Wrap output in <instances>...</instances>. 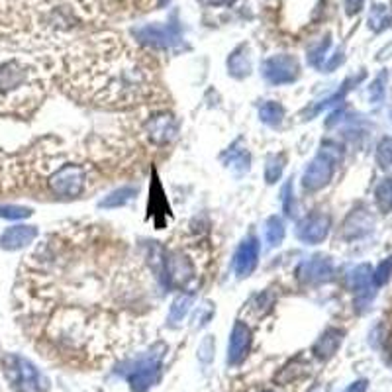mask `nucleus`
<instances>
[{
  "mask_svg": "<svg viewBox=\"0 0 392 392\" xmlns=\"http://www.w3.org/2000/svg\"><path fill=\"white\" fill-rule=\"evenodd\" d=\"M192 301H194L192 294H179V296L173 301V304H171V310H169V322H171V324H179V322L189 314V310H191Z\"/></svg>",
  "mask_w": 392,
  "mask_h": 392,
  "instance_id": "obj_21",
  "label": "nucleus"
},
{
  "mask_svg": "<svg viewBox=\"0 0 392 392\" xmlns=\"http://www.w3.org/2000/svg\"><path fill=\"white\" fill-rule=\"evenodd\" d=\"M331 274H334V263H331V259L324 255L312 257L296 269V277L306 284L326 283L331 279Z\"/></svg>",
  "mask_w": 392,
  "mask_h": 392,
  "instance_id": "obj_9",
  "label": "nucleus"
},
{
  "mask_svg": "<svg viewBox=\"0 0 392 392\" xmlns=\"http://www.w3.org/2000/svg\"><path fill=\"white\" fill-rule=\"evenodd\" d=\"M386 79H388V75L383 71V73L374 79L373 84H371V89H369V96H371V101L373 102L384 101V92H386Z\"/></svg>",
  "mask_w": 392,
  "mask_h": 392,
  "instance_id": "obj_27",
  "label": "nucleus"
},
{
  "mask_svg": "<svg viewBox=\"0 0 392 392\" xmlns=\"http://www.w3.org/2000/svg\"><path fill=\"white\" fill-rule=\"evenodd\" d=\"M377 163L383 171H392V137H383L377 147Z\"/></svg>",
  "mask_w": 392,
  "mask_h": 392,
  "instance_id": "obj_25",
  "label": "nucleus"
},
{
  "mask_svg": "<svg viewBox=\"0 0 392 392\" xmlns=\"http://www.w3.org/2000/svg\"><path fill=\"white\" fill-rule=\"evenodd\" d=\"M159 371H161V363L159 357H149L146 361H139L134 365L132 373L128 374L129 386L132 392H147L159 379Z\"/></svg>",
  "mask_w": 392,
  "mask_h": 392,
  "instance_id": "obj_7",
  "label": "nucleus"
},
{
  "mask_svg": "<svg viewBox=\"0 0 392 392\" xmlns=\"http://www.w3.org/2000/svg\"><path fill=\"white\" fill-rule=\"evenodd\" d=\"M349 284L355 292V306L357 310L363 312L371 304L374 296V286L373 284V271L369 265H359L351 273H349Z\"/></svg>",
  "mask_w": 392,
  "mask_h": 392,
  "instance_id": "obj_6",
  "label": "nucleus"
},
{
  "mask_svg": "<svg viewBox=\"0 0 392 392\" xmlns=\"http://www.w3.org/2000/svg\"><path fill=\"white\" fill-rule=\"evenodd\" d=\"M331 220L326 214H310L296 226V236L304 244H322L329 234Z\"/></svg>",
  "mask_w": 392,
  "mask_h": 392,
  "instance_id": "obj_8",
  "label": "nucleus"
},
{
  "mask_svg": "<svg viewBox=\"0 0 392 392\" xmlns=\"http://www.w3.org/2000/svg\"><path fill=\"white\" fill-rule=\"evenodd\" d=\"M284 163H286V157L283 153L269 157L267 163H265V181L269 184L277 183L281 179V175H283Z\"/></svg>",
  "mask_w": 392,
  "mask_h": 392,
  "instance_id": "obj_23",
  "label": "nucleus"
},
{
  "mask_svg": "<svg viewBox=\"0 0 392 392\" xmlns=\"http://www.w3.org/2000/svg\"><path fill=\"white\" fill-rule=\"evenodd\" d=\"M32 216V210L26 206H0V218L22 220Z\"/></svg>",
  "mask_w": 392,
  "mask_h": 392,
  "instance_id": "obj_28",
  "label": "nucleus"
},
{
  "mask_svg": "<svg viewBox=\"0 0 392 392\" xmlns=\"http://www.w3.org/2000/svg\"><path fill=\"white\" fill-rule=\"evenodd\" d=\"M228 69L229 73L234 75V77H237V79L247 77V75L251 73V59H249V55H247L246 47H237L236 51L229 55Z\"/></svg>",
  "mask_w": 392,
  "mask_h": 392,
  "instance_id": "obj_17",
  "label": "nucleus"
},
{
  "mask_svg": "<svg viewBox=\"0 0 392 392\" xmlns=\"http://www.w3.org/2000/svg\"><path fill=\"white\" fill-rule=\"evenodd\" d=\"M263 75L271 84H289L298 77V61L291 55H274L263 63Z\"/></svg>",
  "mask_w": 392,
  "mask_h": 392,
  "instance_id": "obj_5",
  "label": "nucleus"
},
{
  "mask_svg": "<svg viewBox=\"0 0 392 392\" xmlns=\"http://www.w3.org/2000/svg\"><path fill=\"white\" fill-rule=\"evenodd\" d=\"M147 132L156 144H169L177 134V122L169 114H159L147 124Z\"/></svg>",
  "mask_w": 392,
  "mask_h": 392,
  "instance_id": "obj_13",
  "label": "nucleus"
},
{
  "mask_svg": "<svg viewBox=\"0 0 392 392\" xmlns=\"http://www.w3.org/2000/svg\"><path fill=\"white\" fill-rule=\"evenodd\" d=\"M134 194H136V189H134V186H122L118 191L108 194V196L101 202V206L102 208H120V206H124L126 202L132 201Z\"/></svg>",
  "mask_w": 392,
  "mask_h": 392,
  "instance_id": "obj_22",
  "label": "nucleus"
},
{
  "mask_svg": "<svg viewBox=\"0 0 392 392\" xmlns=\"http://www.w3.org/2000/svg\"><path fill=\"white\" fill-rule=\"evenodd\" d=\"M283 201H284V212L286 214H292V206H291V198H292V194H291V183L286 184L283 189Z\"/></svg>",
  "mask_w": 392,
  "mask_h": 392,
  "instance_id": "obj_30",
  "label": "nucleus"
},
{
  "mask_svg": "<svg viewBox=\"0 0 392 392\" xmlns=\"http://www.w3.org/2000/svg\"><path fill=\"white\" fill-rule=\"evenodd\" d=\"M374 202H377V206L379 210L383 212V214H388L392 210V177L388 179H384L381 183L377 184V189H374Z\"/></svg>",
  "mask_w": 392,
  "mask_h": 392,
  "instance_id": "obj_20",
  "label": "nucleus"
},
{
  "mask_svg": "<svg viewBox=\"0 0 392 392\" xmlns=\"http://www.w3.org/2000/svg\"><path fill=\"white\" fill-rule=\"evenodd\" d=\"M251 347V329L247 328L244 322H236V326L232 329L228 346V363L232 367L239 365L249 353Z\"/></svg>",
  "mask_w": 392,
  "mask_h": 392,
  "instance_id": "obj_11",
  "label": "nucleus"
},
{
  "mask_svg": "<svg viewBox=\"0 0 392 392\" xmlns=\"http://www.w3.org/2000/svg\"><path fill=\"white\" fill-rule=\"evenodd\" d=\"M206 6H222V4H232L234 0H201Z\"/></svg>",
  "mask_w": 392,
  "mask_h": 392,
  "instance_id": "obj_33",
  "label": "nucleus"
},
{
  "mask_svg": "<svg viewBox=\"0 0 392 392\" xmlns=\"http://www.w3.org/2000/svg\"><path fill=\"white\" fill-rule=\"evenodd\" d=\"M284 234H286V229H284L283 220L279 218V216H271V218L267 220V224H265V239H267V246H281L284 239Z\"/></svg>",
  "mask_w": 392,
  "mask_h": 392,
  "instance_id": "obj_19",
  "label": "nucleus"
},
{
  "mask_svg": "<svg viewBox=\"0 0 392 392\" xmlns=\"http://www.w3.org/2000/svg\"><path fill=\"white\" fill-rule=\"evenodd\" d=\"M341 339H343V331H341V329L328 328L320 336L318 341L314 343L312 351H314V355L320 357V359H329V357L338 351V347L341 346Z\"/></svg>",
  "mask_w": 392,
  "mask_h": 392,
  "instance_id": "obj_14",
  "label": "nucleus"
},
{
  "mask_svg": "<svg viewBox=\"0 0 392 392\" xmlns=\"http://www.w3.org/2000/svg\"><path fill=\"white\" fill-rule=\"evenodd\" d=\"M339 159H341V147L331 144V141L322 144L320 153L312 159V163L306 167V171L302 175V189L308 192L324 189L331 181L336 163Z\"/></svg>",
  "mask_w": 392,
  "mask_h": 392,
  "instance_id": "obj_3",
  "label": "nucleus"
},
{
  "mask_svg": "<svg viewBox=\"0 0 392 392\" xmlns=\"http://www.w3.org/2000/svg\"><path fill=\"white\" fill-rule=\"evenodd\" d=\"M44 99V81L32 65L8 61L0 65V112H30Z\"/></svg>",
  "mask_w": 392,
  "mask_h": 392,
  "instance_id": "obj_2",
  "label": "nucleus"
},
{
  "mask_svg": "<svg viewBox=\"0 0 392 392\" xmlns=\"http://www.w3.org/2000/svg\"><path fill=\"white\" fill-rule=\"evenodd\" d=\"M346 4L347 12H349V14H355V12H359L361 6H363V0H346Z\"/></svg>",
  "mask_w": 392,
  "mask_h": 392,
  "instance_id": "obj_31",
  "label": "nucleus"
},
{
  "mask_svg": "<svg viewBox=\"0 0 392 392\" xmlns=\"http://www.w3.org/2000/svg\"><path fill=\"white\" fill-rule=\"evenodd\" d=\"M259 118H261V122H265L267 126H271V128L281 126L284 120L283 104H281V102H274V101L265 102L263 106L259 108Z\"/></svg>",
  "mask_w": 392,
  "mask_h": 392,
  "instance_id": "obj_18",
  "label": "nucleus"
},
{
  "mask_svg": "<svg viewBox=\"0 0 392 392\" xmlns=\"http://www.w3.org/2000/svg\"><path fill=\"white\" fill-rule=\"evenodd\" d=\"M391 118H392V112H391Z\"/></svg>",
  "mask_w": 392,
  "mask_h": 392,
  "instance_id": "obj_34",
  "label": "nucleus"
},
{
  "mask_svg": "<svg viewBox=\"0 0 392 392\" xmlns=\"http://www.w3.org/2000/svg\"><path fill=\"white\" fill-rule=\"evenodd\" d=\"M367 391V381H357L349 386V391L347 392H365Z\"/></svg>",
  "mask_w": 392,
  "mask_h": 392,
  "instance_id": "obj_32",
  "label": "nucleus"
},
{
  "mask_svg": "<svg viewBox=\"0 0 392 392\" xmlns=\"http://www.w3.org/2000/svg\"><path fill=\"white\" fill-rule=\"evenodd\" d=\"M212 353H214V339L206 338L201 343V347H198V357H201L202 361L206 363V361H210Z\"/></svg>",
  "mask_w": 392,
  "mask_h": 392,
  "instance_id": "obj_29",
  "label": "nucleus"
},
{
  "mask_svg": "<svg viewBox=\"0 0 392 392\" xmlns=\"http://www.w3.org/2000/svg\"><path fill=\"white\" fill-rule=\"evenodd\" d=\"M65 84L71 96L104 108H129L153 92L146 61L116 37H99L71 49L65 57Z\"/></svg>",
  "mask_w": 392,
  "mask_h": 392,
  "instance_id": "obj_1",
  "label": "nucleus"
},
{
  "mask_svg": "<svg viewBox=\"0 0 392 392\" xmlns=\"http://www.w3.org/2000/svg\"><path fill=\"white\" fill-rule=\"evenodd\" d=\"M392 274V257H386L383 263L379 265L373 271V284L374 286H383L388 283Z\"/></svg>",
  "mask_w": 392,
  "mask_h": 392,
  "instance_id": "obj_26",
  "label": "nucleus"
},
{
  "mask_svg": "<svg viewBox=\"0 0 392 392\" xmlns=\"http://www.w3.org/2000/svg\"><path fill=\"white\" fill-rule=\"evenodd\" d=\"M137 36L141 37L147 44H153V46H171L175 44L179 37L177 34H173L169 27H161V26H149L144 27V30H137Z\"/></svg>",
  "mask_w": 392,
  "mask_h": 392,
  "instance_id": "obj_16",
  "label": "nucleus"
},
{
  "mask_svg": "<svg viewBox=\"0 0 392 392\" xmlns=\"http://www.w3.org/2000/svg\"><path fill=\"white\" fill-rule=\"evenodd\" d=\"M369 26L373 27V30H377V32H381L384 27L392 26L391 10L386 8V6H374L371 16H369Z\"/></svg>",
  "mask_w": 392,
  "mask_h": 392,
  "instance_id": "obj_24",
  "label": "nucleus"
},
{
  "mask_svg": "<svg viewBox=\"0 0 392 392\" xmlns=\"http://www.w3.org/2000/svg\"><path fill=\"white\" fill-rule=\"evenodd\" d=\"M84 186H87V171L82 169L81 165H63L49 179L51 192L57 194V196H61V198H77V196H81Z\"/></svg>",
  "mask_w": 392,
  "mask_h": 392,
  "instance_id": "obj_4",
  "label": "nucleus"
},
{
  "mask_svg": "<svg viewBox=\"0 0 392 392\" xmlns=\"http://www.w3.org/2000/svg\"><path fill=\"white\" fill-rule=\"evenodd\" d=\"M36 237V226H14V228H8L0 236V247L14 251V249H20V247L30 246Z\"/></svg>",
  "mask_w": 392,
  "mask_h": 392,
  "instance_id": "obj_12",
  "label": "nucleus"
},
{
  "mask_svg": "<svg viewBox=\"0 0 392 392\" xmlns=\"http://www.w3.org/2000/svg\"><path fill=\"white\" fill-rule=\"evenodd\" d=\"M257 261H259V241L255 236H249L237 247L234 255V271L239 279H246L255 271Z\"/></svg>",
  "mask_w": 392,
  "mask_h": 392,
  "instance_id": "obj_10",
  "label": "nucleus"
},
{
  "mask_svg": "<svg viewBox=\"0 0 392 392\" xmlns=\"http://www.w3.org/2000/svg\"><path fill=\"white\" fill-rule=\"evenodd\" d=\"M371 226H373V218L367 214L365 210H357V212H353V214L346 220V224H343V236H346L347 239L365 236L367 232L371 229Z\"/></svg>",
  "mask_w": 392,
  "mask_h": 392,
  "instance_id": "obj_15",
  "label": "nucleus"
}]
</instances>
